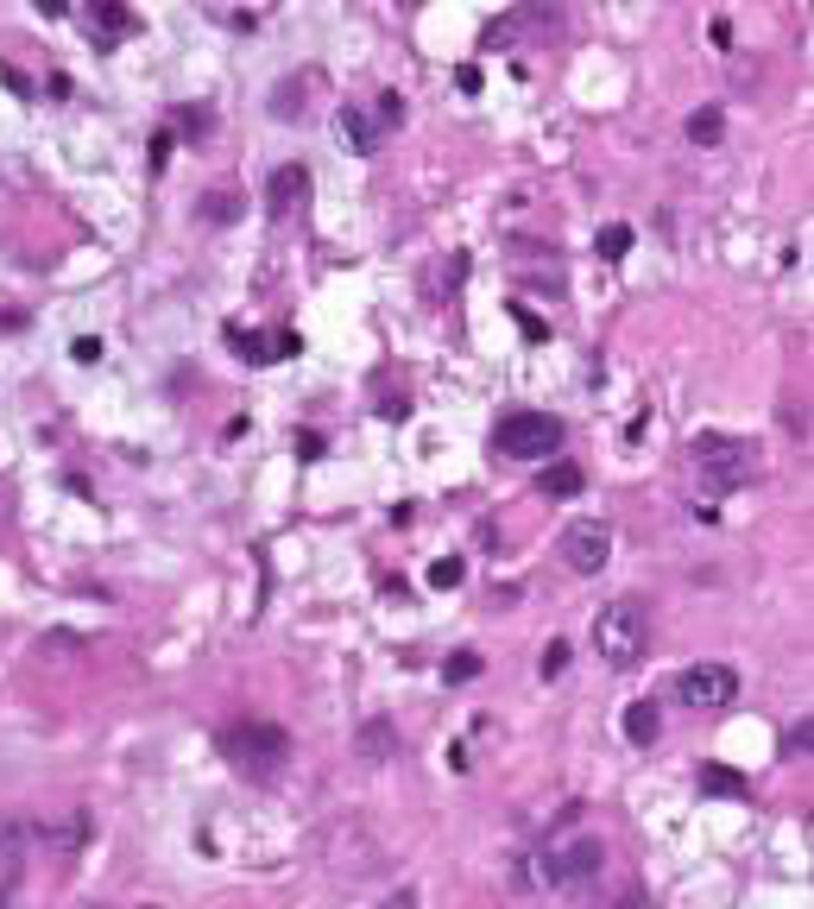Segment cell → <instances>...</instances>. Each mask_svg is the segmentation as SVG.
Here are the masks:
<instances>
[{
    "instance_id": "1",
    "label": "cell",
    "mask_w": 814,
    "mask_h": 909,
    "mask_svg": "<svg viewBox=\"0 0 814 909\" xmlns=\"http://www.w3.org/2000/svg\"><path fill=\"white\" fill-rule=\"evenodd\" d=\"M222 758H228L247 783H272L284 771V758H291V732L272 727V720H234V727L222 732Z\"/></svg>"
},
{
    "instance_id": "2",
    "label": "cell",
    "mask_w": 814,
    "mask_h": 909,
    "mask_svg": "<svg viewBox=\"0 0 814 909\" xmlns=\"http://www.w3.org/2000/svg\"><path fill=\"white\" fill-rule=\"evenodd\" d=\"M593 651L607 656V670H637V663L651 656V619H644V601L600 606V619H593Z\"/></svg>"
},
{
    "instance_id": "3",
    "label": "cell",
    "mask_w": 814,
    "mask_h": 909,
    "mask_svg": "<svg viewBox=\"0 0 814 909\" xmlns=\"http://www.w3.org/2000/svg\"><path fill=\"white\" fill-rule=\"evenodd\" d=\"M493 449L511 454V461H550L562 449V424L550 411H506L493 424Z\"/></svg>"
},
{
    "instance_id": "4",
    "label": "cell",
    "mask_w": 814,
    "mask_h": 909,
    "mask_svg": "<svg viewBox=\"0 0 814 909\" xmlns=\"http://www.w3.org/2000/svg\"><path fill=\"white\" fill-rule=\"evenodd\" d=\"M688 454H694V468H701L713 486H745V480L758 474V449L738 442V436H726V429H701V436L688 442Z\"/></svg>"
},
{
    "instance_id": "5",
    "label": "cell",
    "mask_w": 814,
    "mask_h": 909,
    "mask_svg": "<svg viewBox=\"0 0 814 909\" xmlns=\"http://www.w3.org/2000/svg\"><path fill=\"white\" fill-rule=\"evenodd\" d=\"M676 695H682V707H694V714H713V707H733L738 676L726 670V663H694V670L676 676Z\"/></svg>"
},
{
    "instance_id": "6",
    "label": "cell",
    "mask_w": 814,
    "mask_h": 909,
    "mask_svg": "<svg viewBox=\"0 0 814 909\" xmlns=\"http://www.w3.org/2000/svg\"><path fill=\"white\" fill-rule=\"evenodd\" d=\"M556 556L575 569V575H600V569H607V556H612V530L600 525V518H575V525L562 530Z\"/></svg>"
},
{
    "instance_id": "7",
    "label": "cell",
    "mask_w": 814,
    "mask_h": 909,
    "mask_svg": "<svg viewBox=\"0 0 814 909\" xmlns=\"http://www.w3.org/2000/svg\"><path fill=\"white\" fill-rule=\"evenodd\" d=\"M607 865V846L600 840H575V846H550L543 853V884H556V890H581L593 872Z\"/></svg>"
},
{
    "instance_id": "8",
    "label": "cell",
    "mask_w": 814,
    "mask_h": 909,
    "mask_svg": "<svg viewBox=\"0 0 814 909\" xmlns=\"http://www.w3.org/2000/svg\"><path fill=\"white\" fill-rule=\"evenodd\" d=\"M309 202V165H279L272 183H265V209L272 215H297Z\"/></svg>"
},
{
    "instance_id": "9",
    "label": "cell",
    "mask_w": 814,
    "mask_h": 909,
    "mask_svg": "<svg viewBox=\"0 0 814 909\" xmlns=\"http://www.w3.org/2000/svg\"><path fill=\"white\" fill-rule=\"evenodd\" d=\"M82 25H89V38H95V45H121V38H127L133 32V13L127 7H121V0H89V13H82Z\"/></svg>"
},
{
    "instance_id": "10",
    "label": "cell",
    "mask_w": 814,
    "mask_h": 909,
    "mask_svg": "<svg viewBox=\"0 0 814 909\" xmlns=\"http://www.w3.org/2000/svg\"><path fill=\"white\" fill-rule=\"evenodd\" d=\"M335 133H341V146L360 152V158H373V152H380V126H373V114H366V108H354V101L335 114Z\"/></svg>"
},
{
    "instance_id": "11",
    "label": "cell",
    "mask_w": 814,
    "mask_h": 909,
    "mask_svg": "<svg viewBox=\"0 0 814 909\" xmlns=\"http://www.w3.org/2000/svg\"><path fill=\"white\" fill-rule=\"evenodd\" d=\"M323 76L304 70V76H284L279 89H272V121H304L309 114V89H316Z\"/></svg>"
},
{
    "instance_id": "12",
    "label": "cell",
    "mask_w": 814,
    "mask_h": 909,
    "mask_svg": "<svg viewBox=\"0 0 814 909\" xmlns=\"http://www.w3.org/2000/svg\"><path fill=\"white\" fill-rule=\"evenodd\" d=\"M360 758H366V764L398 758V727H392V720H366V727H360Z\"/></svg>"
},
{
    "instance_id": "13",
    "label": "cell",
    "mask_w": 814,
    "mask_h": 909,
    "mask_svg": "<svg viewBox=\"0 0 814 909\" xmlns=\"http://www.w3.org/2000/svg\"><path fill=\"white\" fill-rule=\"evenodd\" d=\"M657 732H663L657 702H632V707H625V739H632V745H657Z\"/></svg>"
},
{
    "instance_id": "14",
    "label": "cell",
    "mask_w": 814,
    "mask_h": 909,
    "mask_svg": "<svg viewBox=\"0 0 814 909\" xmlns=\"http://www.w3.org/2000/svg\"><path fill=\"white\" fill-rule=\"evenodd\" d=\"M720 133H726V114H720V108H694V114H688V139H694V146H720Z\"/></svg>"
},
{
    "instance_id": "15",
    "label": "cell",
    "mask_w": 814,
    "mask_h": 909,
    "mask_svg": "<svg viewBox=\"0 0 814 909\" xmlns=\"http://www.w3.org/2000/svg\"><path fill=\"white\" fill-rule=\"evenodd\" d=\"M543 493H550V500H575V493H581V468H575V461H550Z\"/></svg>"
},
{
    "instance_id": "16",
    "label": "cell",
    "mask_w": 814,
    "mask_h": 909,
    "mask_svg": "<svg viewBox=\"0 0 814 909\" xmlns=\"http://www.w3.org/2000/svg\"><path fill=\"white\" fill-rule=\"evenodd\" d=\"M228 341H234V348H240V360H253V367H265V360H279L265 335H247V328H228Z\"/></svg>"
},
{
    "instance_id": "17",
    "label": "cell",
    "mask_w": 814,
    "mask_h": 909,
    "mask_svg": "<svg viewBox=\"0 0 814 909\" xmlns=\"http://www.w3.org/2000/svg\"><path fill=\"white\" fill-rule=\"evenodd\" d=\"M701 789H713V796H738L745 783H738V771H726V764H701Z\"/></svg>"
},
{
    "instance_id": "18",
    "label": "cell",
    "mask_w": 814,
    "mask_h": 909,
    "mask_svg": "<svg viewBox=\"0 0 814 909\" xmlns=\"http://www.w3.org/2000/svg\"><path fill=\"white\" fill-rule=\"evenodd\" d=\"M625 247H632V227L625 222L600 227V259H625Z\"/></svg>"
},
{
    "instance_id": "19",
    "label": "cell",
    "mask_w": 814,
    "mask_h": 909,
    "mask_svg": "<svg viewBox=\"0 0 814 909\" xmlns=\"http://www.w3.org/2000/svg\"><path fill=\"white\" fill-rule=\"evenodd\" d=\"M442 676H449V682H474V676H481V651H455L449 663H442Z\"/></svg>"
},
{
    "instance_id": "20",
    "label": "cell",
    "mask_w": 814,
    "mask_h": 909,
    "mask_svg": "<svg viewBox=\"0 0 814 909\" xmlns=\"http://www.w3.org/2000/svg\"><path fill=\"white\" fill-rule=\"evenodd\" d=\"M536 670H543V682L562 676V670H568V644H562V638H550V644H543V656H536Z\"/></svg>"
},
{
    "instance_id": "21",
    "label": "cell",
    "mask_w": 814,
    "mask_h": 909,
    "mask_svg": "<svg viewBox=\"0 0 814 909\" xmlns=\"http://www.w3.org/2000/svg\"><path fill=\"white\" fill-rule=\"evenodd\" d=\"M461 575H467V562H461V556H442V562L430 569L436 587H461Z\"/></svg>"
},
{
    "instance_id": "22",
    "label": "cell",
    "mask_w": 814,
    "mask_h": 909,
    "mask_svg": "<svg viewBox=\"0 0 814 909\" xmlns=\"http://www.w3.org/2000/svg\"><path fill=\"white\" fill-rule=\"evenodd\" d=\"M398 121H405V96H380V108H373V126L385 133V126H398Z\"/></svg>"
},
{
    "instance_id": "23",
    "label": "cell",
    "mask_w": 814,
    "mask_h": 909,
    "mask_svg": "<svg viewBox=\"0 0 814 909\" xmlns=\"http://www.w3.org/2000/svg\"><path fill=\"white\" fill-rule=\"evenodd\" d=\"M203 215H208V222H234V197H228V190H215Z\"/></svg>"
},
{
    "instance_id": "24",
    "label": "cell",
    "mask_w": 814,
    "mask_h": 909,
    "mask_svg": "<svg viewBox=\"0 0 814 909\" xmlns=\"http://www.w3.org/2000/svg\"><path fill=\"white\" fill-rule=\"evenodd\" d=\"M809 745H814V727H809V720H802V727H789V752L809 758Z\"/></svg>"
},
{
    "instance_id": "25",
    "label": "cell",
    "mask_w": 814,
    "mask_h": 909,
    "mask_svg": "<svg viewBox=\"0 0 814 909\" xmlns=\"http://www.w3.org/2000/svg\"><path fill=\"white\" fill-rule=\"evenodd\" d=\"M297 449H304V461H316V454H323V436H316V429H304V436H297Z\"/></svg>"
},
{
    "instance_id": "26",
    "label": "cell",
    "mask_w": 814,
    "mask_h": 909,
    "mask_svg": "<svg viewBox=\"0 0 814 909\" xmlns=\"http://www.w3.org/2000/svg\"><path fill=\"white\" fill-rule=\"evenodd\" d=\"M7 897H13V884H0V909H7Z\"/></svg>"
},
{
    "instance_id": "27",
    "label": "cell",
    "mask_w": 814,
    "mask_h": 909,
    "mask_svg": "<svg viewBox=\"0 0 814 909\" xmlns=\"http://www.w3.org/2000/svg\"><path fill=\"white\" fill-rule=\"evenodd\" d=\"M619 909H644V904H637V897H625V904H619Z\"/></svg>"
},
{
    "instance_id": "28",
    "label": "cell",
    "mask_w": 814,
    "mask_h": 909,
    "mask_svg": "<svg viewBox=\"0 0 814 909\" xmlns=\"http://www.w3.org/2000/svg\"><path fill=\"white\" fill-rule=\"evenodd\" d=\"M398 7H423V0H398Z\"/></svg>"
}]
</instances>
